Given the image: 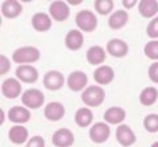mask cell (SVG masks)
Returning <instances> with one entry per match:
<instances>
[{
    "mask_svg": "<svg viewBox=\"0 0 158 147\" xmlns=\"http://www.w3.org/2000/svg\"><path fill=\"white\" fill-rule=\"evenodd\" d=\"M65 85V76L59 70H49L44 76V86L48 90L56 91Z\"/></svg>",
    "mask_w": 158,
    "mask_h": 147,
    "instance_id": "10",
    "label": "cell"
},
{
    "mask_svg": "<svg viewBox=\"0 0 158 147\" xmlns=\"http://www.w3.org/2000/svg\"><path fill=\"white\" fill-rule=\"evenodd\" d=\"M144 53L148 58L153 61H158V40L148 41L144 47Z\"/></svg>",
    "mask_w": 158,
    "mask_h": 147,
    "instance_id": "28",
    "label": "cell"
},
{
    "mask_svg": "<svg viewBox=\"0 0 158 147\" xmlns=\"http://www.w3.org/2000/svg\"><path fill=\"white\" fill-rule=\"evenodd\" d=\"M107 53L111 55L112 57L116 58H121L125 57L129 52V45L127 44V41L121 40V38H111L107 42Z\"/></svg>",
    "mask_w": 158,
    "mask_h": 147,
    "instance_id": "12",
    "label": "cell"
},
{
    "mask_svg": "<svg viewBox=\"0 0 158 147\" xmlns=\"http://www.w3.org/2000/svg\"><path fill=\"white\" fill-rule=\"evenodd\" d=\"M9 69H11V61L8 60V57L2 55L0 56V74H6Z\"/></svg>",
    "mask_w": 158,
    "mask_h": 147,
    "instance_id": "33",
    "label": "cell"
},
{
    "mask_svg": "<svg viewBox=\"0 0 158 147\" xmlns=\"http://www.w3.org/2000/svg\"><path fill=\"white\" fill-rule=\"evenodd\" d=\"M0 113H2V123H3V122H4V117H3V114H4V111L2 110V111H0Z\"/></svg>",
    "mask_w": 158,
    "mask_h": 147,
    "instance_id": "37",
    "label": "cell"
},
{
    "mask_svg": "<svg viewBox=\"0 0 158 147\" xmlns=\"http://www.w3.org/2000/svg\"><path fill=\"white\" fill-rule=\"evenodd\" d=\"M27 147H45V139L41 135H34L28 139Z\"/></svg>",
    "mask_w": 158,
    "mask_h": 147,
    "instance_id": "31",
    "label": "cell"
},
{
    "mask_svg": "<svg viewBox=\"0 0 158 147\" xmlns=\"http://www.w3.org/2000/svg\"><path fill=\"white\" fill-rule=\"evenodd\" d=\"M128 20H129V13L125 9H117V11L112 12L111 16L108 17V27L113 31L121 29L123 27L127 25Z\"/></svg>",
    "mask_w": 158,
    "mask_h": 147,
    "instance_id": "21",
    "label": "cell"
},
{
    "mask_svg": "<svg viewBox=\"0 0 158 147\" xmlns=\"http://www.w3.org/2000/svg\"><path fill=\"white\" fill-rule=\"evenodd\" d=\"M116 139L123 147H131L136 143V134L128 125H118L116 129Z\"/></svg>",
    "mask_w": 158,
    "mask_h": 147,
    "instance_id": "13",
    "label": "cell"
},
{
    "mask_svg": "<svg viewBox=\"0 0 158 147\" xmlns=\"http://www.w3.org/2000/svg\"><path fill=\"white\" fill-rule=\"evenodd\" d=\"M75 24L82 32H94L98 27V17L90 9H82L75 15Z\"/></svg>",
    "mask_w": 158,
    "mask_h": 147,
    "instance_id": "3",
    "label": "cell"
},
{
    "mask_svg": "<svg viewBox=\"0 0 158 147\" xmlns=\"http://www.w3.org/2000/svg\"><path fill=\"white\" fill-rule=\"evenodd\" d=\"M138 12L145 19H154L158 13V2L157 0H141L138 2Z\"/></svg>",
    "mask_w": 158,
    "mask_h": 147,
    "instance_id": "24",
    "label": "cell"
},
{
    "mask_svg": "<svg viewBox=\"0 0 158 147\" xmlns=\"http://www.w3.org/2000/svg\"><path fill=\"white\" fill-rule=\"evenodd\" d=\"M113 6H115L113 0H95V2H94V8H95V11L99 15H102V16L110 15L113 9Z\"/></svg>",
    "mask_w": 158,
    "mask_h": 147,
    "instance_id": "27",
    "label": "cell"
},
{
    "mask_svg": "<svg viewBox=\"0 0 158 147\" xmlns=\"http://www.w3.org/2000/svg\"><path fill=\"white\" fill-rule=\"evenodd\" d=\"M74 121L79 127H87L92 123L94 121V113L91 111L90 107H81L75 111V115H74Z\"/></svg>",
    "mask_w": 158,
    "mask_h": 147,
    "instance_id": "25",
    "label": "cell"
},
{
    "mask_svg": "<svg viewBox=\"0 0 158 147\" xmlns=\"http://www.w3.org/2000/svg\"><path fill=\"white\" fill-rule=\"evenodd\" d=\"M31 111L25 106H12L8 110V119L15 125H24L31 121Z\"/></svg>",
    "mask_w": 158,
    "mask_h": 147,
    "instance_id": "14",
    "label": "cell"
},
{
    "mask_svg": "<svg viewBox=\"0 0 158 147\" xmlns=\"http://www.w3.org/2000/svg\"><path fill=\"white\" fill-rule=\"evenodd\" d=\"M85 37L79 29H70L65 36V45L69 51H79L83 47Z\"/></svg>",
    "mask_w": 158,
    "mask_h": 147,
    "instance_id": "17",
    "label": "cell"
},
{
    "mask_svg": "<svg viewBox=\"0 0 158 147\" xmlns=\"http://www.w3.org/2000/svg\"><path fill=\"white\" fill-rule=\"evenodd\" d=\"M106 57H107V51H104L100 45H94L91 48H88L86 52V58L91 65L100 66L106 61Z\"/></svg>",
    "mask_w": 158,
    "mask_h": 147,
    "instance_id": "22",
    "label": "cell"
},
{
    "mask_svg": "<svg viewBox=\"0 0 158 147\" xmlns=\"http://www.w3.org/2000/svg\"><path fill=\"white\" fill-rule=\"evenodd\" d=\"M53 19L46 12H37L32 16V27L37 32H46L52 28Z\"/></svg>",
    "mask_w": 158,
    "mask_h": 147,
    "instance_id": "18",
    "label": "cell"
},
{
    "mask_svg": "<svg viewBox=\"0 0 158 147\" xmlns=\"http://www.w3.org/2000/svg\"><path fill=\"white\" fill-rule=\"evenodd\" d=\"M87 84H88V77L85 72L82 70H74L69 74L67 80H66V85L71 91H82L87 89Z\"/></svg>",
    "mask_w": 158,
    "mask_h": 147,
    "instance_id": "5",
    "label": "cell"
},
{
    "mask_svg": "<svg viewBox=\"0 0 158 147\" xmlns=\"http://www.w3.org/2000/svg\"><path fill=\"white\" fill-rule=\"evenodd\" d=\"M103 118L108 125H123V122L127 118V111L120 106H112L104 111Z\"/></svg>",
    "mask_w": 158,
    "mask_h": 147,
    "instance_id": "16",
    "label": "cell"
},
{
    "mask_svg": "<svg viewBox=\"0 0 158 147\" xmlns=\"http://www.w3.org/2000/svg\"><path fill=\"white\" fill-rule=\"evenodd\" d=\"M115 78V70L110 65H100L94 72V80L99 85H108Z\"/></svg>",
    "mask_w": 158,
    "mask_h": 147,
    "instance_id": "19",
    "label": "cell"
},
{
    "mask_svg": "<svg viewBox=\"0 0 158 147\" xmlns=\"http://www.w3.org/2000/svg\"><path fill=\"white\" fill-rule=\"evenodd\" d=\"M121 4H123V7H124V9L127 11V9H132L135 6H138V2H136V0H123Z\"/></svg>",
    "mask_w": 158,
    "mask_h": 147,
    "instance_id": "34",
    "label": "cell"
},
{
    "mask_svg": "<svg viewBox=\"0 0 158 147\" xmlns=\"http://www.w3.org/2000/svg\"><path fill=\"white\" fill-rule=\"evenodd\" d=\"M138 100H140L141 105H144V106L154 105L157 102V100H158V90H157V87L148 86V87H145V89H142L141 93H140V97H138Z\"/></svg>",
    "mask_w": 158,
    "mask_h": 147,
    "instance_id": "26",
    "label": "cell"
},
{
    "mask_svg": "<svg viewBox=\"0 0 158 147\" xmlns=\"http://www.w3.org/2000/svg\"><path fill=\"white\" fill-rule=\"evenodd\" d=\"M146 35L149 36L152 40H157L158 38V16H156L146 27Z\"/></svg>",
    "mask_w": 158,
    "mask_h": 147,
    "instance_id": "30",
    "label": "cell"
},
{
    "mask_svg": "<svg viewBox=\"0 0 158 147\" xmlns=\"http://www.w3.org/2000/svg\"><path fill=\"white\" fill-rule=\"evenodd\" d=\"M23 91V86L17 78H7L2 82V94L8 100H15Z\"/></svg>",
    "mask_w": 158,
    "mask_h": 147,
    "instance_id": "9",
    "label": "cell"
},
{
    "mask_svg": "<svg viewBox=\"0 0 158 147\" xmlns=\"http://www.w3.org/2000/svg\"><path fill=\"white\" fill-rule=\"evenodd\" d=\"M28 136H29L28 129L25 126H21V125L12 126L8 131V138L15 145H24L27 142Z\"/></svg>",
    "mask_w": 158,
    "mask_h": 147,
    "instance_id": "23",
    "label": "cell"
},
{
    "mask_svg": "<svg viewBox=\"0 0 158 147\" xmlns=\"http://www.w3.org/2000/svg\"><path fill=\"white\" fill-rule=\"evenodd\" d=\"M15 73H16V78L20 82L34 84L38 80V70L33 65H19Z\"/></svg>",
    "mask_w": 158,
    "mask_h": 147,
    "instance_id": "11",
    "label": "cell"
},
{
    "mask_svg": "<svg viewBox=\"0 0 158 147\" xmlns=\"http://www.w3.org/2000/svg\"><path fill=\"white\" fill-rule=\"evenodd\" d=\"M49 15L53 20L56 21H65L70 16V7L69 3L63 2V0H56L52 2L49 6Z\"/></svg>",
    "mask_w": 158,
    "mask_h": 147,
    "instance_id": "7",
    "label": "cell"
},
{
    "mask_svg": "<svg viewBox=\"0 0 158 147\" xmlns=\"http://www.w3.org/2000/svg\"><path fill=\"white\" fill-rule=\"evenodd\" d=\"M82 102L87 107H98L106 100V91L100 85H90L81 94Z\"/></svg>",
    "mask_w": 158,
    "mask_h": 147,
    "instance_id": "2",
    "label": "cell"
},
{
    "mask_svg": "<svg viewBox=\"0 0 158 147\" xmlns=\"http://www.w3.org/2000/svg\"><path fill=\"white\" fill-rule=\"evenodd\" d=\"M40 49L32 45L17 48L12 53V61L19 64V65H32L33 62H37L40 60Z\"/></svg>",
    "mask_w": 158,
    "mask_h": 147,
    "instance_id": "1",
    "label": "cell"
},
{
    "mask_svg": "<svg viewBox=\"0 0 158 147\" xmlns=\"http://www.w3.org/2000/svg\"><path fill=\"white\" fill-rule=\"evenodd\" d=\"M142 123L148 133H158V114H148Z\"/></svg>",
    "mask_w": 158,
    "mask_h": 147,
    "instance_id": "29",
    "label": "cell"
},
{
    "mask_svg": "<svg viewBox=\"0 0 158 147\" xmlns=\"http://www.w3.org/2000/svg\"><path fill=\"white\" fill-rule=\"evenodd\" d=\"M88 135L94 143H104L111 136V127L106 122H96L90 127Z\"/></svg>",
    "mask_w": 158,
    "mask_h": 147,
    "instance_id": "6",
    "label": "cell"
},
{
    "mask_svg": "<svg viewBox=\"0 0 158 147\" xmlns=\"http://www.w3.org/2000/svg\"><path fill=\"white\" fill-rule=\"evenodd\" d=\"M21 102L28 109H40L45 104V96L41 90L32 87V89H28L21 94Z\"/></svg>",
    "mask_w": 158,
    "mask_h": 147,
    "instance_id": "4",
    "label": "cell"
},
{
    "mask_svg": "<svg viewBox=\"0 0 158 147\" xmlns=\"http://www.w3.org/2000/svg\"><path fill=\"white\" fill-rule=\"evenodd\" d=\"M23 12V4L17 0H4L2 2V15L6 19H16Z\"/></svg>",
    "mask_w": 158,
    "mask_h": 147,
    "instance_id": "20",
    "label": "cell"
},
{
    "mask_svg": "<svg viewBox=\"0 0 158 147\" xmlns=\"http://www.w3.org/2000/svg\"><path fill=\"white\" fill-rule=\"evenodd\" d=\"M82 4V0H77V2H69V6H79Z\"/></svg>",
    "mask_w": 158,
    "mask_h": 147,
    "instance_id": "35",
    "label": "cell"
},
{
    "mask_svg": "<svg viewBox=\"0 0 158 147\" xmlns=\"http://www.w3.org/2000/svg\"><path fill=\"white\" fill-rule=\"evenodd\" d=\"M75 142V136L70 129L66 127H61L54 131L52 136V143L56 147H71Z\"/></svg>",
    "mask_w": 158,
    "mask_h": 147,
    "instance_id": "8",
    "label": "cell"
},
{
    "mask_svg": "<svg viewBox=\"0 0 158 147\" xmlns=\"http://www.w3.org/2000/svg\"><path fill=\"white\" fill-rule=\"evenodd\" d=\"M150 147H158V140H157V142H154V143H153Z\"/></svg>",
    "mask_w": 158,
    "mask_h": 147,
    "instance_id": "36",
    "label": "cell"
},
{
    "mask_svg": "<svg viewBox=\"0 0 158 147\" xmlns=\"http://www.w3.org/2000/svg\"><path fill=\"white\" fill-rule=\"evenodd\" d=\"M148 76H149L152 82L158 84V61L153 62L149 66V69H148Z\"/></svg>",
    "mask_w": 158,
    "mask_h": 147,
    "instance_id": "32",
    "label": "cell"
},
{
    "mask_svg": "<svg viewBox=\"0 0 158 147\" xmlns=\"http://www.w3.org/2000/svg\"><path fill=\"white\" fill-rule=\"evenodd\" d=\"M65 114H66V109L61 102H49L48 105H45V109H44V115L50 122L61 121L65 117Z\"/></svg>",
    "mask_w": 158,
    "mask_h": 147,
    "instance_id": "15",
    "label": "cell"
}]
</instances>
